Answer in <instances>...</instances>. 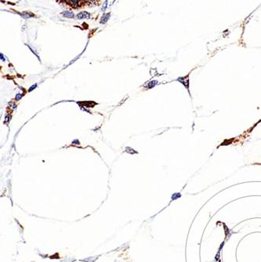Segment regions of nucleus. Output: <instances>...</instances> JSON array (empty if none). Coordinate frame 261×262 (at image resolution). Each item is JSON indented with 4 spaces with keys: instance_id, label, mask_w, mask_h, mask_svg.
I'll use <instances>...</instances> for the list:
<instances>
[{
    "instance_id": "nucleus-1",
    "label": "nucleus",
    "mask_w": 261,
    "mask_h": 262,
    "mask_svg": "<svg viewBox=\"0 0 261 262\" xmlns=\"http://www.w3.org/2000/svg\"><path fill=\"white\" fill-rule=\"evenodd\" d=\"M91 17V14L86 12V11H83V12H81L79 13H78L76 15V18L77 19H89V18H90Z\"/></svg>"
},
{
    "instance_id": "nucleus-2",
    "label": "nucleus",
    "mask_w": 261,
    "mask_h": 262,
    "mask_svg": "<svg viewBox=\"0 0 261 262\" xmlns=\"http://www.w3.org/2000/svg\"><path fill=\"white\" fill-rule=\"evenodd\" d=\"M62 14L66 18H73V17H74V13L71 11H64L62 13Z\"/></svg>"
},
{
    "instance_id": "nucleus-3",
    "label": "nucleus",
    "mask_w": 261,
    "mask_h": 262,
    "mask_svg": "<svg viewBox=\"0 0 261 262\" xmlns=\"http://www.w3.org/2000/svg\"><path fill=\"white\" fill-rule=\"evenodd\" d=\"M69 3L71 5V6H75V7H78L80 6V2L81 0H68Z\"/></svg>"
},
{
    "instance_id": "nucleus-4",
    "label": "nucleus",
    "mask_w": 261,
    "mask_h": 262,
    "mask_svg": "<svg viewBox=\"0 0 261 262\" xmlns=\"http://www.w3.org/2000/svg\"><path fill=\"white\" fill-rule=\"evenodd\" d=\"M110 16H111V13H107V14H104V15L103 16V17H102V18H101V24H104V23L107 22V21H108L109 17H110Z\"/></svg>"
},
{
    "instance_id": "nucleus-5",
    "label": "nucleus",
    "mask_w": 261,
    "mask_h": 262,
    "mask_svg": "<svg viewBox=\"0 0 261 262\" xmlns=\"http://www.w3.org/2000/svg\"><path fill=\"white\" fill-rule=\"evenodd\" d=\"M107 3H108V1H107V0H106L105 3H104V6H103V8H102V10H103V11H104V10H105V9H106V7H107Z\"/></svg>"
},
{
    "instance_id": "nucleus-6",
    "label": "nucleus",
    "mask_w": 261,
    "mask_h": 262,
    "mask_svg": "<svg viewBox=\"0 0 261 262\" xmlns=\"http://www.w3.org/2000/svg\"><path fill=\"white\" fill-rule=\"evenodd\" d=\"M83 1H84L85 3H92L93 2H94V0H83Z\"/></svg>"
}]
</instances>
